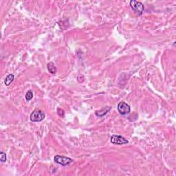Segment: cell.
<instances>
[{
	"mask_svg": "<svg viewBox=\"0 0 176 176\" xmlns=\"http://www.w3.org/2000/svg\"><path fill=\"white\" fill-rule=\"evenodd\" d=\"M130 6L135 13L140 14V15H141L143 13L144 9H145V7H144V5L142 3L136 1V0H131L130 2Z\"/></svg>",
	"mask_w": 176,
	"mask_h": 176,
	"instance_id": "1",
	"label": "cell"
},
{
	"mask_svg": "<svg viewBox=\"0 0 176 176\" xmlns=\"http://www.w3.org/2000/svg\"><path fill=\"white\" fill-rule=\"evenodd\" d=\"M44 118H45V114L42 110H35L30 115V121L34 122L42 121Z\"/></svg>",
	"mask_w": 176,
	"mask_h": 176,
	"instance_id": "2",
	"label": "cell"
},
{
	"mask_svg": "<svg viewBox=\"0 0 176 176\" xmlns=\"http://www.w3.org/2000/svg\"><path fill=\"white\" fill-rule=\"evenodd\" d=\"M54 162L58 164V165H61L63 166L69 165L70 163H72L73 162V160L70 158L68 157H66V156H62V155H56V156L54 158Z\"/></svg>",
	"mask_w": 176,
	"mask_h": 176,
	"instance_id": "3",
	"label": "cell"
},
{
	"mask_svg": "<svg viewBox=\"0 0 176 176\" xmlns=\"http://www.w3.org/2000/svg\"><path fill=\"white\" fill-rule=\"evenodd\" d=\"M111 142L114 145H121L128 144L129 141L127 139H125L124 137L120 136V135H113L111 137Z\"/></svg>",
	"mask_w": 176,
	"mask_h": 176,
	"instance_id": "4",
	"label": "cell"
},
{
	"mask_svg": "<svg viewBox=\"0 0 176 176\" xmlns=\"http://www.w3.org/2000/svg\"><path fill=\"white\" fill-rule=\"evenodd\" d=\"M118 110L121 115H127L131 111V107L127 103L124 101H121L118 105Z\"/></svg>",
	"mask_w": 176,
	"mask_h": 176,
	"instance_id": "5",
	"label": "cell"
},
{
	"mask_svg": "<svg viewBox=\"0 0 176 176\" xmlns=\"http://www.w3.org/2000/svg\"><path fill=\"white\" fill-rule=\"evenodd\" d=\"M110 110H111V107H105L102 108L101 110L96 111L95 112V114L98 117H102V116H104L105 115H106V114L110 111Z\"/></svg>",
	"mask_w": 176,
	"mask_h": 176,
	"instance_id": "6",
	"label": "cell"
},
{
	"mask_svg": "<svg viewBox=\"0 0 176 176\" xmlns=\"http://www.w3.org/2000/svg\"><path fill=\"white\" fill-rule=\"evenodd\" d=\"M14 77L13 74H8L7 77H6L5 81H4V83L6 86H10V85L13 83V81H14Z\"/></svg>",
	"mask_w": 176,
	"mask_h": 176,
	"instance_id": "7",
	"label": "cell"
},
{
	"mask_svg": "<svg viewBox=\"0 0 176 176\" xmlns=\"http://www.w3.org/2000/svg\"><path fill=\"white\" fill-rule=\"evenodd\" d=\"M48 71L51 73V74H56V72H57V68H56V67L54 66V64L52 63V62H50V63H49L48 64Z\"/></svg>",
	"mask_w": 176,
	"mask_h": 176,
	"instance_id": "8",
	"label": "cell"
},
{
	"mask_svg": "<svg viewBox=\"0 0 176 176\" xmlns=\"http://www.w3.org/2000/svg\"><path fill=\"white\" fill-rule=\"evenodd\" d=\"M25 98L27 101H30V100L33 98V92H32V90H28L26 94Z\"/></svg>",
	"mask_w": 176,
	"mask_h": 176,
	"instance_id": "9",
	"label": "cell"
},
{
	"mask_svg": "<svg viewBox=\"0 0 176 176\" xmlns=\"http://www.w3.org/2000/svg\"><path fill=\"white\" fill-rule=\"evenodd\" d=\"M7 159V157H6V154L4 152L1 151L0 152V161H1V162H5L6 161Z\"/></svg>",
	"mask_w": 176,
	"mask_h": 176,
	"instance_id": "10",
	"label": "cell"
}]
</instances>
